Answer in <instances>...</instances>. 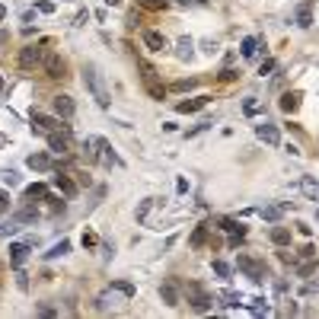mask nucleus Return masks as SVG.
<instances>
[{"mask_svg": "<svg viewBox=\"0 0 319 319\" xmlns=\"http://www.w3.org/2000/svg\"><path fill=\"white\" fill-rule=\"evenodd\" d=\"M131 297H134V284H128V281H115L109 291L96 297V306H99V310H118V306L128 303Z\"/></svg>", "mask_w": 319, "mask_h": 319, "instance_id": "obj_1", "label": "nucleus"}, {"mask_svg": "<svg viewBox=\"0 0 319 319\" xmlns=\"http://www.w3.org/2000/svg\"><path fill=\"white\" fill-rule=\"evenodd\" d=\"M83 83H86V90H90V96L96 99V105L99 109H109V90H105V83H102V77H99V70L93 67V64H86L83 67Z\"/></svg>", "mask_w": 319, "mask_h": 319, "instance_id": "obj_2", "label": "nucleus"}, {"mask_svg": "<svg viewBox=\"0 0 319 319\" xmlns=\"http://www.w3.org/2000/svg\"><path fill=\"white\" fill-rule=\"evenodd\" d=\"M32 128H35V134H54V131H70V125H61V122H54V118L48 115H42V112H32Z\"/></svg>", "mask_w": 319, "mask_h": 319, "instance_id": "obj_3", "label": "nucleus"}, {"mask_svg": "<svg viewBox=\"0 0 319 319\" xmlns=\"http://www.w3.org/2000/svg\"><path fill=\"white\" fill-rule=\"evenodd\" d=\"M42 70L51 80H61V77H67V61L57 51H48V54H45V61H42Z\"/></svg>", "mask_w": 319, "mask_h": 319, "instance_id": "obj_4", "label": "nucleus"}, {"mask_svg": "<svg viewBox=\"0 0 319 319\" xmlns=\"http://www.w3.org/2000/svg\"><path fill=\"white\" fill-rule=\"evenodd\" d=\"M45 54H48V51L39 48V45H26V48L19 51V67L22 70H35V67L45 61Z\"/></svg>", "mask_w": 319, "mask_h": 319, "instance_id": "obj_5", "label": "nucleus"}, {"mask_svg": "<svg viewBox=\"0 0 319 319\" xmlns=\"http://www.w3.org/2000/svg\"><path fill=\"white\" fill-rule=\"evenodd\" d=\"M236 265H240V271H246L252 281H265V265L262 262H255V258H249V255H240Z\"/></svg>", "mask_w": 319, "mask_h": 319, "instance_id": "obj_6", "label": "nucleus"}, {"mask_svg": "<svg viewBox=\"0 0 319 319\" xmlns=\"http://www.w3.org/2000/svg\"><path fill=\"white\" fill-rule=\"evenodd\" d=\"M188 297H192V310L195 313H208L211 310V297L201 291V284H195V281H192V284H188Z\"/></svg>", "mask_w": 319, "mask_h": 319, "instance_id": "obj_7", "label": "nucleus"}, {"mask_svg": "<svg viewBox=\"0 0 319 319\" xmlns=\"http://www.w3.org/2000/svg\"><path fill=\"white\" fill-rule=\"evenodd\" d=\"M96 147H99V163H105V166H122V157L112 150V144L105 137H96Z\"/></svg>", "mask_w": 319, "mask_h": 319, "instance_id": "obj_8", "label": "nucleus"}, {"mask_svg": "<svg viewBox=\"0 0 319 319\" xmlns=\"http://www.w3.org/2000/svg\"><path fill=\"white\" fill-rule=\"evenodd\" d=\"M51 105H54V112L61 115V118H74V112H77V102H74V96H67V93L54 96V99H51Z\"/></svg>", "mask_w": 319, "mask_h": 319, "instance_id": "obj_9", "label": "nucleus"}, {"mask_svg": "<svg viewBox=\"0 0 319 319\" xmlns=\"http://www.w3.org/2000/svg\"><path fill=\"white\" fill-rule=\"evenodd\" d=\"M144 45L150 51H166L169 48V42H166V35L157 32V29H144Z\"/></svg>", "mask_w": 319, "mask_h": 319, "instance_id": "obj_10", "label": "nucleus"}, {"mask_svg": "<svg viewBox=\"0 0 319 319\" xmlns=\"http://www.w3.org/2000/svg\"><path fill=\"white\" fill-rule=\"evenodd\" d=\"M26 258H29V243H13L10 246V265L13 268H22Z\"/></svg>", "mask_w": 319, "mask_h": 319, "instance_id": "obj_11", "label": "nucleus"}, {"mask_svg": "<svg viewBox=\"0 0 319 319\" xmlns=\"http://www.w3.org/2000/svg\"><path fill=\"white\" fill-rule=\"evenodd\" d=\"M255 134L265 140V144H271V147H278L281 144V131L275 125H255Z\"/></svg>", "mask_w": 319, "mask_h": 319, "instance_id": "obj_12", "label": "nucleus"}, {"mask_svg": "<svg viewBox=\"0 0 319 319\" xmlns=\"http://www.w3.org/2000/svg\"><path fill=\"white\" fill-rule=\"evenodd\" d=\"M48 144H51L54 153H67V150H70V131H54V134H48Z\"/></svg>", "mask_w": 319, "mask_h": 319, "instance_id": "obj_13", "label": "nucleus"}, {"mask_svg": "<svg viewBox=\"0 0 319 319\" xmlns=\"http://www.w3.org/2000/svg\"><path fill=\"white\" fill-rule=\"evenodd\" d=\"M54 188H57L61 195H67V198H74V195H77V182L70 179V176H64V172H57V176H54Z\"/></svg>", "mask_w": 319, "mask_h": 319, "instance_id": "obj_14", "label": "nucleus"}, {"mask_svg": "<svg viewBox=\"0 0 319 319\" xmlns=\"http://www.w3.org/2000/svg\"><path fill=\"white\" fill-rule=\"evenodd\" d=\"M300 192L306 198H313V201H319V182L313 179V176H303V179H300Z\"/></svg>", "mask_w": 319, "mask_h": 319, "instance_id": "obj_15", "label": "nucleus"}, {"mask_svg": "<svg viewBox=\"0 0 319 319\" xmlns=\"http://www.w3.org/2000/svg\"><path fill=\"white\" fill-rule=\"evenodd\" d=\"M211 102V96H198V99H185V102H179V112L182 115H188V112H198V109H205V105Z\"/></svg>", "mask_w": 319, "mask_h": 319, "instance_id": "obj_16", "label": "nucleus"}, {"mask_svg": "<svg viewBox=\"0 0 319 319\" xmlns=\"http://www.w3.org/2000/svg\"><path fill=\"white\" fill-rule=\"evenodd\" d=\"M287 211H291V205H265L258 214H262L265 220H278L281 214H287Z\"/></svg>", "mask_w": 319, "mask_h": 319, "instance_id": "obj_17", "label": "nucleus"}, {"mask_svg": "<svg viewBox=\"0 0 319 319\" xmlns=\"http://www.w3.org/2000/svg\"><path fill=\"white\" fill-rule=\"evenodd\" d=\"M297 26H300V29H310V26H313V4L297 7Z\"/></svg>", "mask_w": 319, "mask_h": 319, "instance_id": "obj_18", "label": "nucleus"}, {"mask_svg": "<svg viewBox=\"0 0 319 319\" xmlns=\"http://www.w3.org/2000/svg\"><path fill=\"white\" fill-rule=\"evenodd\" d=\"M26 163H29V169H51V157L48 153H32Z\"/></svg>", "mask_w": 319, "mask_h": 319, "instance_id": "obj_19", "label": "nucleus"}, {"mask_svg": "<svg viewBox=\"0 0 319 319\" xmlns=\"http://www.w3.org/2000/svg\"><path fill=\"white\" fill-rule=\"evenodd\" d=\"M297 105H300V93H284L281 96V109L284 112H297Z\"/></svg>", "mask_w": 319, "mask_h": 319, "instance_id": "obj_20", "label": "nucleus"}, {"mask_svg": "<svg viewBox=\"0 0 319 319\" xmlns=\"http://www.w3.org/2000/svg\"><path fill=\"white\" fill-rule=\"evenodd\" d=\"M271 243H275V246H287L291 243V230L287 227H275V230H271Z\"/></svg>", "mask_w": 319, "mask_h": 319, "instance_id": "obj_21", "label": "nucleus"}, {"mask_svg": "<svg viewBox=\"0 0 319 319\" xmlns=\"http://www.w3.org/2000/svg\"><path fill=\"white\" fill-rule=\"evenodd\" d=\"M160 297L166 300V306H179V294H176L172 284H163V287H160Z\"/></svg>", "mask_w": 319, "mask_h": 319, "instance_id": "obj_22", "label": "nucleus"}, {"mask_svg": "<svg viewBox=\"0 0 319 319\" xmlns=\"http://www.w3.org/2000/svg\"><path fill=\"white\" fill-rule=\"evenodd\" d=\"M26 198L29 201H35V198H48V185H42V182H35L26 188Z\"/></svg>", "mask_w": 319, "mask_h": 319, "instance_id": "obj_23", "label": "nucleus"}, {"mask_svg": "<svg viewBox=\"0 0 319 319\" xmlns=\"http://www.w3.org/2000/svg\"><path fill=\"white\" fill-rule=\"evenodd\" d=\"M255 48H258V39H255V35H246V39H243V45H240L243 57H252V54H255Z\"/></svg>", "mask_w": 319, "mask_h": 319, "instance_id": "obj_24", "label": "nucleus"}, {"mask_svg": "<svg viewBox=\"0 0 319 319\" xmlns=\"http://www.w3.org/2000/svg\"><path fill=\"white\" fill-rule=\"evenodd\" d=\"M13 220H16V223H35V220H39V211H35V208H26V211H19V214H13Z\"/></svg>", "mask_w": 319, "mask_h": 319, "instance_id": "obj_25", "label": "nucleus"}, {"mask_svg": "<svg viewBox=\"0 0 319 319\" xmlns=\"http://www.w3.org/2000/svg\"><path fill=\"white\" fill-rule=\"evenodd\" d=\"M144 86H147V93H150V96H153V99H166V86H160V83H157V80H147V83H144Z\"/></svg>", "mask_w": 319, "mask_h": 319, "instance_id": "obj_26", "label": "nucleus"}, {"mask_svg": "<svg viewBox=\"0 0 319 319\" xmlns=\"http://www.w3.org/2000/svg\"><path fill=\"white\" fill-rule=\"evenodd\" d=\"M137 7L153 10V13H157V10H166V7H169V0H137Z\"/></svg>", "mask_w": 319, "mask_h": 319, "instance_id": "obj_27", "label": "nucleus"}, {"mask_svg": "<svg viewBox=\"0 0 319 319\" xmlns=\"http://www.w3.org/2000/svg\"><path fill=\"white\" fill-rule=\"evenodd\" d=\"M67 252H70V243L64 240V243L51 246V252H45V258H61V255H67Z\"/></svg>", "mask_w": 319, "mask_h": 319, "instance_id": "obj_28", "label": "nucleus"}, {"mask_svg": "<svg viewBox=\"0 0 319 319\" xmlns=\"http://www.w3.org/2000/svg\"><path fill=\"white\" fill-rule=\"evenodd\" d=\"M205 240H208V223H198L195 233H192V243H195V246H201Z\"/></svg>", "mask_w": 319, "mask_h": 319, "instance_id": "obj_29", "label": "nucleus"}, {"mask_svg": "<svg viewBox=\"0 0 319 319\" xmlns=\"http://www.w3.org/2000/svg\"><path fill=\"white\" fill-rule=\"evenodd\" d=\"M220 300L227 303V306H243V297H240V294H233V291H223Z\"/></svg>", "mask_w": 319, "mask_h": 319, "instance_id": "obj_30", "label": "nucleus"}, {"mask_svg": "<svg viewBox=\"0 0 319 319\" xmlns=\"http://www.w3.org/2000/svg\"><path fill=\"white\" fill-rule=\"evenodd\" d=\"M179 57H182V61L192 57V39H179Z\"/></svg>", "mask_w": 319, "mask_h": 319, "instance_id": "obj_31", "label": "nucleus"}, {"mask_svg": "<svg viewBox=\"0 0 319 319\" xmlns=\"http://www.w3.org/2000/svg\"><path fill=\"white\" fill-rule=\"evenodd\" d=\"M195 86H198V80H195V77H192V80H179V83H172L176 93H188V90H195Z\"/></svg>", "mask_w": 319, "mask_h": 319, "instance_id": "obj_32", "label": "nucleus"}, {"mask_svg": "<svg viewBox=\"0 0 319 319\" xmlns=\"http://www.w3.org/2000/svg\"><path fill=\"white\" fill-rule=\"evenodd\" d=\"M249 310H252L255 316H265V313H271V306H268L265 300H252V303H249Z\"/></svg>", "mask_w": 319, "mask_h": 319, "instance_id": "obj_33", "label": "nucleus"}, {"mask_svg": "<svg viewBox=\"0 0 319 319\" xmlns=\"http://www.w3.org/2000/svg\"><path fill=\"white\" fill-rule=\"evenodd\" d=\"M150 208H153V198H147L144 205H137V211H134V214H137V220H144V217L150 214Z\"/></svg>", "mask_w": 319, "mask_h": 319, "instance_id": "obj_34", "label": "nucleus"}, {"mask_svg": "<svg viewBox=\"0 0 319 319\" xmlns=\"http://www.w3.org/2000/svg\"><path fill=\"white\" fill-rule=\"evenodd\" d=\"M214 275L230 278V265H227V262H220V258H214Z\"/></svg>", "mask_w": 319, "mask_h": 319, "instance_id": "obj_35", "label": "nucleus"}, {"mask_svg": "<svg viewBox=\"0 0 319 319\" xmlns=\"http://www.w3.org/2000/svg\"><path fill=\"white\" fill-rule=\"evenodd\" d=\"M258 109H262V105H258V99H246V102H243V112H246V115H255Z\"/></svg>", "mask_w": 319, "mask_h": 319, "instance_id": "obj_36", "label": "nucleus"}, {"mask_svg": "<svg viewBox=\"0 0 319 319\" xmlns=\"http://www.w3.org/2000/svg\"><path fill=\"white\" fill-rule=\"evenodd\" d=\"M4 185H19V172L16 169H7L4 172Z\"/></svg>", "mask_w": 319, "mask_h": 319, "instance_id": "obj_37", "label": "nucleus"}, {"mask_svg": "<svg viewBox=\"0 0 319 319\" xmlns=\"http://www.w3.org/2000/svg\"><path fill=\"white\" fill-rule=\"evenodd\" d=\"M96 243H99V236H96V233H83V246H86V249H93Z\"/></svg>", "mask_w": 319, "mask_h": 319, "instance_id": "obj_38", "label": "nucleus"}, {"mask_svg": "<svg viewBox=\"0 0 319 319\" xmlns=\"http://www.w3.org/2000/svg\"><path fill=\"white\" fill-rule=\"evenodd\" d=\"M10 208V195L4 192V188H0V214H4V211Z\"/></svg>", "mask_w": 319, "mask_h": 319, "instance_id": "obj_39", "label": "nucleus"}, {"mask_svg": "<svg viewBox=\"0 0 319 319\" xmlns=\"http://www.w3.org/2000/svg\"><path fill=\"white\" fill-rule=\"evenodd\" d=\"M39 13H54V4H51V0H42V4H39Z\"/></svg>", "mask_w": 319, "mask_h": 319, "instance_id": "obj_40", "label": "nucleus"}, {"mask_svg": "<svg viewBox=\"0 0 319 319\" xmlns=\"http://www.w3.org/2000/svg\"><path fill=\"white\" fill-rule=\"evenodd\" d=\"M16 284H19V291H26V287H29V275H22V271H19V275H16Z\"/></svg>", "mask_w": 319, "mask_h": 319, "instance_id": "obj_41", "label": "nucleus"}, {"mask_svg": "<svg viewBox=\"0 0 319 319\" xmlns=\"http://www.w3.org/2000/svg\"><path fill=\"white\" fill-rule=\"evenodd\" d=\"M271 70H275V61H271V57H268V61L262 64V70H258V74H262V77H268V74H271Z\"/></svg>", "mask_w": 319, "mask_h": 319, "instance_id": "obj_42", "label": "nucleus"}, {"mask_svg": "<svg viewBox=\"0 0 319 319\" xmlns=\"http://www.w3.org/2000/svg\"><path fill=\"white\" fill-rule=\"evenodd\" d=\"M176 192L185 195V192H188V182H185V179H179V182H176Z\"/></svg>", "mask_w": 319, "mask_h": 319, "instance_id": "obj_43", "label": "nucleus"}, {"mask_svg": "<svg viewBox=\"0 0 319 319\" xmlns=\"http://www.w3.org/2000/svg\"><path fill=\"white\" fill-rule=\"evenodd\" d=\"M10 42V32H0V45H7Z\"/></svg>", "mask_w": 319, "mask_h": 319, "instance_id": "obj_44", "label": "nucleus"}, {"mask_svg": "<svg viewBox=\"0 0 319 319\" xmlns=\"http://www.w3.org/2000/svg\"><path fill=\"white\" fill-rule=\"evenodd\" d=\"M105 4H109V7H118V4H122V0H105Z\"/></svg>", "mask_w": 319, "mask_h": 319, "instance_id": "obj_45", "label": "nucleus"}, {"mask_svg": "<svg viewBox=\"0 0 319 319\" xmlns=\"http://www.w3.org/2000/svg\"><path fill=\"white\" fill-rule=\"evenodd\" d=\"M4 16H7V7H4V4H0V19H4Z\"/></svg>", "mask_w": 319, "mask_h": 319, "instance_id": "obj_46", "label": "nucleus"}, {"mask_svg": "<svg viewBox=\"0 0 319 319\" xmlns=\"http://www.w3.org/2000/svg\"><path fill=\"white\" fill-rule=\"evenodd\" d=\"M0 90H4V77H0Z\"/></svg>", "mask_w": 319, "mask_h": 319, "instance_id": "obj_47", "label": "nucleus"}, {"mask_svg": "<svg viewBox=\"0 0 319 319\" xmlns=\"http://www.w3.org/2000/svg\"><path fill=\"white\" fill-rule=\"evenodd\" d=\"M0 144H4V137H0Z\"/></svg>", "mask_w": 319, "mask_h": 319, "instance_id": "obj_48", "label": "nucleus"}, {"mask_svg": "<svg viewBox=\"0 0 319 319\" xmlns=\"http://www.w3.org/2000/svg\"><path fill=\"white\" fill-rule=\"evenodd\" d=\"M316 217H319V211H316Z\"/></svg>", "mask_w": 319, "mask_h": 319, "instance_id": "obj_49", "label": "nucleus"}]
</instances>
